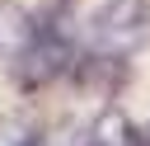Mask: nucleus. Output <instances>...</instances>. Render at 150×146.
I'll return each instance as SVG.
<instances>
[{
	"instance_id": "1",
	"label": "nucleus",
	"mask_w": 150,
	"mask_h": 146,
	"mask_svg": "<svg viewBox=\"0 0 150 146\" xmlns=\"http://www.w3.org/2000/svg\"><path fill=\"white\" fill-rule=\"evenodd\" d=\"M70 66H75V52H70V42H66L56 28H38V33L9 57V75H14L19 89H47V85L61 80Z\"/></svg>"
},
{
	"instance_id": "2",
	"label": "nucleus",
	"mask_w": 150,
	"mask_h": 146,
	"mask_svg": "<svg viewBox=\"0 0 150 146\" xmlns=\"http://www.w3.org/2000/svg\"><path fill=\"white\" fill-rule=\"evenodd\" d=\"M94 38H98V52H112V57H127L131 47H141L150 38L145 0H108L94 14Z\"/></svg>"
},
{
	"instance_id": "3",
	"label": "nucleus",
	"mask_w": 150,
	"mask_h": 146,
	"mask_svg": "<svg viewBox=\"0 0 150 146\" xmlns=\"http://www.w3.org/2000/svg\"><path fill=\"white\" fill-rule=\"evenodd\" d=\"M75 80L89 94H117V85L127 80V61L112 52H84L75 61Z\"/></svg>"
},
{
	"instance_id": "4",
	"label": "nucleus",
	"mask_w": 150,
	"mask_h": 146,
	"mask_svg": "<svg viewBox=\"0 0 150 146\" xmlns=\"http://www.w3.org/2000/svg\"><path fill=\"white\" fill-rule=\"evenodd\" d=\"M89 146H145V137L136 132V122L122 108H103L89 122Z\"/></svg>"
},
{
	"instance_id": "5",
	"label": "nucleus",
	"mask_w": 150,
	"mask_h": 146,
	"mask_svg": "<svg viewBox=\"0 0 150 146\" xmlns=\"http://www.w3.org/2000/svg\"><path fill=\"white\" fill-rule=\"evenodd\" d=\"M38 28L28 24V14L14 5V0H0V52H19Z\"/></svg>"
},
{
	"instance_id": "6",
	"label": "nucleus",
	"mask_w": 150,
	"mask_h": 146,
	"mask_svg": "<svg viewBox=\"0 0 150 146\" xmlns=\"http://www.w3.org/2000/svg\"><path fill=\"white\" fill-rule=\"evenodd\" d=\"M0 146H42L23 118H0Z\"/></svg>"
}]
</instances>
